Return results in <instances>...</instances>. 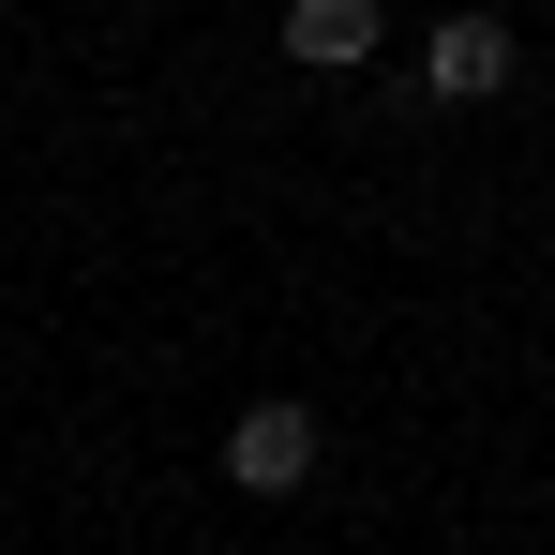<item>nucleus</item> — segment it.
Listing matches in <instances>:
<instances>
[{
  "mask_svg": "<svg viewBox=\"0 0 555 555\" xmlns=\"http://www.w3.org/2000/svg\"><path fill=\"white\" fill-rule=\"evenodd\" d=\"M421 76H436L451 105H495V91H511V30H495V15H451V30L421 46Z\"/></svg>",
  "mask_w": 555,
  "mask_h": 555,
  "instance_id": "2",
  "label": "nucleus"
},
{
  "mask_svg": "<svg viewBox=\"0 0 555 555\" xmlns=\"http://www.w3.org/2000/svg\"><path fill=\"white\" fill-rule=\"evenodd\" d=\"M225 480H241V495H300V480H315V405H241V421H225Z\"/></svg>",
  "mask_w": 555,
  "mask_h": 555,
  "instance_id": "1",
  "label": "nucleus"
},
{
  "mask_svg": "<svg viewBox=\"0 0 555 555\" xmlns=\"http://www.w3.org/2000/svg\"><path fill=\"white\" fill-rule=\"evenodd\" d=\"M285 61H315V76L375 61V0H300V15H285Z\"/></svg>",
  "mask_w": 555,
  "mask_h": 555,
  "instance_id": "3",
  "label": "nucleus"
}]
</instances>
